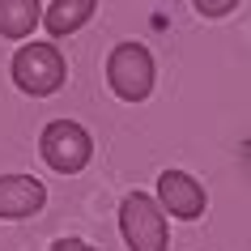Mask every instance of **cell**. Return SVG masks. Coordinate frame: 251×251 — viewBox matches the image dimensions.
Returning <instances> with one entry per match:
<instances>
[{"label": "cell", "mask_w": 251, "mask_h": 251, "mask_svg": "<svg viewBox=\"0 0 251 251\" xmlns=\"http://www.w3.org/2000/svg\"><path fill=\"white\" fill-rule=\"evenodd\" d=\"M153 55L145 43H119L106 55V85L119 102H145L153 94Z\"/></svg>", "instance_id": "3957f363"}, {"label": "cell", "mask_w": 251, "mask_h": 251, "mask_svg": "<svg viewBox=\"0 0 251 251\" xmlns=\"http://www.w3.org/2000/svg\"><path fill=\"white\" fill-rule=\"evenodd\" d=\"M94 13H98V0H51V4L43 9V26H47L51 39H68V34H77Z\"/></svg>", "instance_id": "52a82bcc"}, {"label": "cell", "mask_w": 251, "mask_h": 251, "mask_svg": "<svg viewBox=\"0 0 251 251\" xmlns=\"http://www.w3.org/2000/svg\"><path fill=\"white\" fill-rule=\"evenodd\" d=\"M192 4H196V13H200V17H226V13L238 4V0H192Z\"/></svg>", "instance_id": "9c48e42d"}, {"label": "cell", "mask_w": 251, "mask_h": 251, "mask_svg": "<svg viewBox=\"0 0 251 251\" xmlns=\"http://www.w3.org/2000/svg\"><path fill=\"white\" fill-rule=\"evenodd\" d=\"M47 204V187L34 175H0V222H26Z\"/></svg>", "instance_id": "8992f818"}, {"label": "cell", "mask_w": 251, "mask_h": 251, "mask_svg": "<svg viewBox=\"0 0 251 251\" xmlns=\"http://www.w3.org/2000/svg\"><path fill=\"white\" fill-rule=\"evenodd\" d=\"M119 234L128 251H166L171 247V226L166 213L149 192H128L119 204Z\"/></svg>", "instance_id": "7a4b0ae2"}, {"label": "cell", "mask_w": 251, "mask_h": 251, "mask_svg": "<svg viewBox=\"0 0 251 251\" xmlns=\"http://www.w3.org/2000/svg\"><path fill=\"white\" fill-rule=\"evenodd\" d=\"M153 200H158L162 213L175 217V222H196L209 209L204 183H200L196 175H187V171H162L158 175V196Z\"/></svg>", "instance_id": "5b68a950"}, {"label": "cell", "mask_w": 251, "mask_h": 251, "mask_svg": "<svg viewBox=\"0 0 251 251\" xmlns=\"http://www.w3.org/2000/svg\"><path fill=\"white\" fill-rule=\"evenodd\" d=\"M47 251H98L94 243H85V238H55Z\"/></svg>", "instance_id": "30bf717a"}, {"label": "cell", "mask_w": 251, "mask_h": 251, "mask_svg": "<svg viewBox=\"0 0 251 251\" xmlns=\"http://www.w3.org/2000/svg\"><path fill=\"white\" fill-rule=\"evenodd\" d=\"M43 22L39 0H0V39H30Z\"/></svg>", "instance_id": "ba28073f"}, {"label": "cell", "mask_w": 251, "mask_h": 251, "mask_svg": "<svg viewBox=\"0 0 251 251\" xmlns=\"http://www.w3.org/2000/svg\"><path fill=\"white\" fill-rule=\"evenodd\" d=\"M68 64L55 43H22L13 55V85L30 98H51L55 90H64Z\"/></svg>", "instance_id": "6da1fadb"}, {"label": "cell", "mask_w": 251, "mask_h": 251, "mask_svg": "<svg viewBox=\"0 0 251 251\" xmlns=\"http://www.w3.org/2000/svg\"><path fill=\"white\" fill-rule=\"evenodd\" d=\"M39 149H43V162L55 175H81L94 158V136L77 119H51L39 136Z\"/></svg>", "instance_id": "277c9868"}]
</instances>
